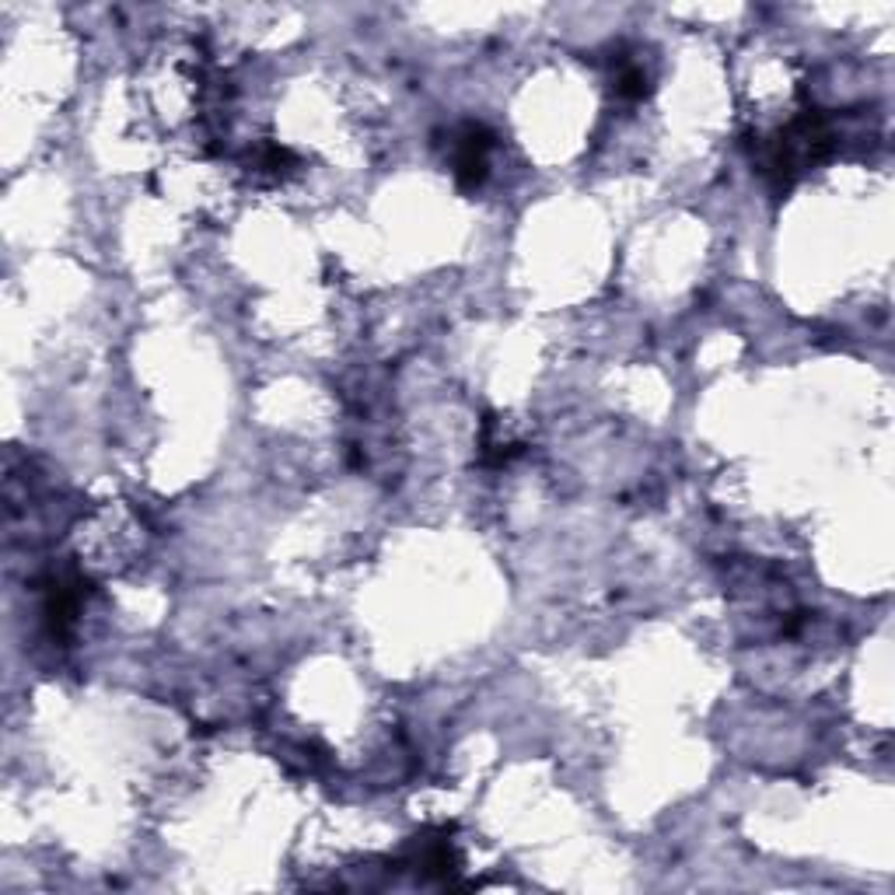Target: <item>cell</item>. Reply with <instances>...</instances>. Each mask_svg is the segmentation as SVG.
<instances>
[{
  "mask_svg": "<svg viewBox=\"0 0 895 895\" xmlns=\"http://www.w3.org/2000/svg\"><path fill=\"white\" fill-rule=\"evenodd\" d=\"M486 147H490V137L486 130L480 126H469L465 137L459 144V154H455V172L462 178V186H476L483 183L486 175Z\"/></svg>",
  "mask_w": 895,
  "mask_h": 895,
  "instance_id": "6da1fadb",
  "label": "cell"
}]
</instances>
